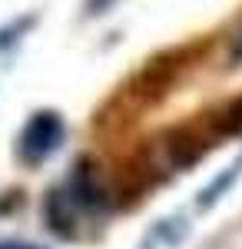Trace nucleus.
I'll use <instances>...</instances> for the list:
<instances>
[{
    "instance_id": "1",
    "label": "nucleus",
    "mask_w": 242,
    "mask_h": 249,
    "mask_svg": "<svg viewBox=\"0 0 242 249\" xmlns=\"http://www.w3.org/2000/svg\"><path fill=\"white\" fill-rule=\"evenodd\" d=\"M63 143V120L60 113H37L20 133V153L27 160H43Z\"/></svg>"
},
{
    "instance_id": "3",
    "label": "nucleus",
    "mask_w": 242,
    "mask_h": 249,
    "mask_svg": "<svg viewBox=\"0 0 242 249\" xmlns=\"http://www.w3.org/2000/svg\"><path fill=\"white\" fill-rule=\"evenodd\" d=\"M0 249H27V246H14V243H0Z\"/></svg>"
},
{
    "instance_id": "2",
    "label": "nucleus",
    "mask_w": 242,
    "mask_h": 249,
    "mask_svg": "<svg viewBox=\"0 0 242 249\" xmlns=\"http://www.w3.org/2000/svg\"><path fill=\"white\" fill-rule=\"evenodd\" d=\"M239 173H242V156L223 173V176H219V179H216V183H212V186H206V190H203V196H199V206H209V203H216V199H219V193H223L225 186H229V183L239 176Z\"/></svg>"
}]
</instances>
